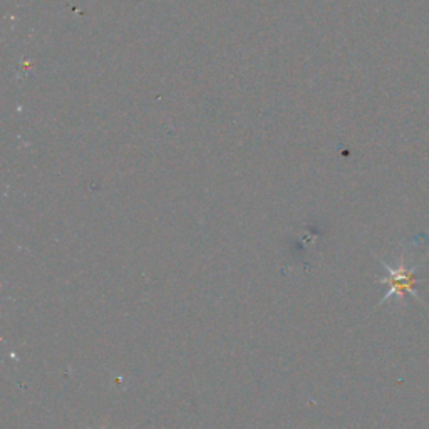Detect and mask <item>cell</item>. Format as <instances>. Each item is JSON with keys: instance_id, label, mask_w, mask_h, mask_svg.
Returning <instances> with one entry per match:
<instances>
[{"instance_id": "obj_1", "label": "cell", "mask_w": 429, "mask_h": 429, "mask_svg": "<svg viewBox=\"0 0 429 429\" xmlns=\"http://www.w3.org/2000/svg\"><path fill=\"white\" fill-rule=\"evenodd\" d=\"M381 265L387 270V277L381 278V284H389V291L386 295L382 297L381 304L387 302L389 299H402V297H414L419 302L423 300L419 299L416 292V270L417 265H408L404 262V258H401L396 267L387 265L386 262L381 260Z\"/></svg>"}]
</instances>
